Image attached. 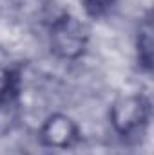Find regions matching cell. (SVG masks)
<instances>
[{
	"mask_svg": "<svg viewBox=\"0 0 154 155\" xmlns=\"http://www.w3.org/2000/svg\"><path fill=\"white\" fill-rule=\"evenodd\" d=\"M151 103L145 96H121L118 97L111 108V121L116 132L123 137H131L142 134L149 123Z\"/></svg>",
	"mask_w": 154,
	"mask_h": 155,
	"instance_id": "cell-1",
	"label": "cell"
},
{
	"mask_svg": "<svg viewBox=\"0 0 154 155\" xmlns=\"http://www.w3.org/2000/svg\"><path fill=\"white\" fill-rule=\"evenodd\" d=\"M87 45V29L75 16L64 15L51 27V47L64 60L78 58Z\"/></svg>",
	"mask_w": 154,
	"mask_h": 155,
	"instance_id": "cell-2",
	"label": "cell"
},
{
	"mask_svg": "<svg viewBox=\"0 0 154 155\" xmlns=\"http://www.w3.org/2000/svg\"><path fill=\"white\" fill-rule=\"evenodd\" d=\"M40 141L49 150H71V146L78 141V126L71 117L54 114L42 124Z\"/></svg>",
	"mask_w": 154,
	"mask_h": 155,
	"instance_id": "cell-3",
	"label": "cell"
},
{
	"mask_svg": "<svg viewBox=\"0 0 154 155\" xmlns=\"http://www.w3.org/2000/svg\"><path fill=\"white\" fill-rule=\"evenodd\" d=\"M138 58H140V63L151 71V65H152V24L151 20H145L143 25L140 27V33H138Z\"/></svg>",
	"mask_w": 154,
	"mask_h": 155,
	"instance_id": "cell-4",
	"label": "cell"
},
{
	"mask_svg": "<svg viewBox=\"0 0 154 155\" xmlns=\"http://www.w3.org/2000/svg\"><path fill=\"white\" fill-rule=\"evenodd\" d=\"M16 114H18L16 97L0 101V134H4L5 130H9L13 126V123L16 121Z\"/></svg>",
	"mask_w": 154,
	"mask_h": 155,
	"instance_id": "cell-5",
	"label": "cell"
},
{
	"mask_svg": "<svg viewBox=\"0 0 154 155\" xmlns=\"http://www.w3.org/2000/svg\"><path fill=\"white\" fill-rule=\"evenodd\" d=\"M16 76L7 69H0V101L16 97Z\"/></svg>",
	"mask_w": 154,
	"mask_h": 155,
	"instance_id": "cell-6",
	"label": "cell"
},
{
	"mask_svg": "<svg viewBox=\"0 0 154 155\" xmlns=\"http://www.w3.org/2000/svg\"><path fill=\"white\" fill-rule=\"evenodd\" d=\"M83 2V7L87 11L89 16H103L114 4L116 0H82Z\"/></svg>",
	"mask_w": 154,
	"mask_h": 155,
	"instance_id": "cell-7",
	"label": "cell"
}]
</instances>
